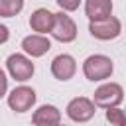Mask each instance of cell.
I'll use <instances>...</instances> for the list:
<instances>
[{"instance_id": "16", "label": "cell", "mask_w": 126, "mask_h": 126, "mask_svg": "<svg viewBox=\"0 0 126 126\" xmlns=\"http://www.w3.org/2000/svg\"><path fill=\"white\" fill-rule=\"evenodd\" d=\"M6 89H8V79H6V75H4V71L0 69V96L6 93Z\"/></svg>"}, {"instance_id": "5", "label": "cell", "mask_w": 126, "mask_h": 126, "mask_svg": "<svg viewBox=\"0 0 126 126\" xmlns=\"http://www.w3.org/2000/svg\"><path fill=\"white\" fill-rule=\"evenodd\" d=\"M6 67H8V73L16 79V81H28L32 79L33 75V63L26 57V55H20V53H14L6 59Z\"/></svg>"}, {"instance_id": "17", "label": "cell", "mask_w": 126, "mask_h": 126, "mask_svg": "<svg viewBox=\"0 0 126 126\" xmlns=\"http://www.w3.org/2000/svg\"><path fill=\"white\" fill-rule=\"evenodd\" d=\"M8 37H10V32H8V28L0 24V43H6V41H8Z\"/></svg>"}, {"instance_id": "3", "label": "cell", "mask_w": 126, "mask_h": 126, "mask_svg": "<svg viewBox=\"0 0 126 126\" xmlns=\"http://www.w3.org/2000/svg\"><path fill=\"white\" fill-rule=\"evenodd\" d=\"M51 35L57 39V41H63V43H69L77 37V26L75 22L65 14V12H59L55 14V20H53V28H51Z\"/></svg>"}, {"instance_id": "10", "label": "cell", "mask_w": 126, "mask_h": 126, "mask_svg": "<svg viewBox=\"0 0 126 126\" xmlns=\"http://www.w3.org/2000/svg\"><path fill=\"white\" fill-rule=\"evenodd\" d=\"M112 12V0H87L85 2V14L91 22H100L108 18Z\"/></svg>"}, {"instance_id": "14", "label": "cell", "mask_w": 126, "mask_h": 126, "mask_svg": "<svg viewBox=\"0 0 126 126\" xmlns=\"http://www.w3.org/2000/svg\"><path fill=\"white\" fill-rule=\"evenodd\" d=\"M106 120H108L112 126H126V110L106 108Z\"/></svg>"}, {"instance_id": "11", "label": "cell", "mask_w": 126, "mask_h": 126, "mask_svg": "<svg viewBox=\"0 0 126 126\" xmlns=\"http://www.w3.org/2000/svg\"><path fill=\"white\" fill-rule=\"evenodd\" d=\"M22 49L32 57H41L51 49V41L43 35H28L22 41Z\"/></svg>"}, {"instance_id": "6", "label": "cell", "mask_w": 126, "mask_h": 126, "mask_svg": "<svg viewBox=\"0 0 126 126\" xmlns=\"http://www.w3.org/2000/svg\"><path fill=\"white\" fill-rule=\"evenodd\" d=\"M35 102V91L30 87H16L10 94H8V104L12 110L16 112H26L33 106Z\"/></svg>"}, {"instance_id": "1", "label": "cell", "mask_w": 126, "mask_h": 126, "mask_svg": "<svg viewBox=\"0 0 126 126\" xmlns=\"http://www.w3.org/2000/svg\"><path fill=\"white\" fill-rule=\"evenodd\" d=\"M83 73L89 81H102L112 75V61L106 55H91L83 63Z\"/></svg>"}, {"instance_id": "12", "label": "cell", "mask_w": 126, "mask_h": 126, "mask_svg": "<svg viewBox=\"0 0 126 126\" xmlns=\"http://www.w3.org/2000/svg\"><path fill=\"white\" fill-rule=\"evenodd\" d=\"M53 20H55V14H51L47 8H37L30 16V26L37 33H47L53 28Z\"/></svg>"}, {"instance_id": "9", "label": "cell", "mask_w": 126, "mask_h": 126, "mask_svg": "<svg viewBox=\"0 0 126 126\" xmlns=\"http://www.w3.org/2000/svg\"><path fill=\"white\" fill-rule=\"evenodd\" d=\"M61 112L53 104H43L33 112V124L35 126H59Z\"/></svg>"}, {"instance_id": "8", "label": "cell", "mask_w": 126, "mask_h": 126, "mask_svg": "<svg viewBox=\"0 0 126 126\" xmlns=\"http://www.w3.org/2000/svg\"><path fill=\"white\" fill-rule=\"evenodd\" d=\"M75 71H77V63H75V59H73L71 55H67V53H61V55H57V57L51 61V73H53V77L59 79V81H69V79L75 75Z\"/></svg>"}, {"instance_id": "13", "label": "cell", "mask_w": 126, "mask_h": 126, "mask_svg": "<svg viewBox=\"0 0 126 126\" xmlns=\"http://www.w3.org/2000/svg\"><path fill=\"white\" fill-rule=\"evenodd\" d=\"M24 8V0H0V16L2 18H14Z\"/></svg>"}, {"instance_id": "7", "label": "cell", "mask_w": 126, "mask_h": 126, "mask_svg": "<svg viewBox=\"0 0 126 126\" xmlns=\"http://www.w3.org/2000/svg\"><path fill=\"white\" fill-rule=\"evenodd\" d=\"M67 116L75 122H87L94 116V102L85 96H77L67 104Z\"/></svg>"}, {"instance_id": "4", "label": "cell", "mask_w": 126, "mask_h": 126, "mask_svg": "<svg viewBox=\"0 0 126 126\" xmlns=\"http://www.w3.org/2000/svg\"><path fill=\"white\" fill-rule=\"evenodd\" d=\"M120 30H122V26H120V22L114 16H108V18H104L100 22H91L89 24L91 35L96 37V39H102V41L118 37L120 35Z\"/></svg>"}, {"instance_id": "2", "label": "cell", "mask_w": 126, "mask_h": 126, "mask_svg": "<svg viewBox=\"0 0 126 126\" xmlns=\"http://www.w3.org/2000/svg\"><path fill=\"white\" fill-rule=\"evenodd\" d=\"M124 98V91L116 83H104L94 91V104L102 108H116Z\"/></svg>"}, {"instance_id": "18", "label": "cell", "mask_w": 126, "mask_h": 126, "mask_svg": "<svg viewBox=\"0 0 126 126\" xmlns=\"http://www.w3.org/2000/svg\"><path fill=\"white\" fill-rule=\"evenodd\" d=\"M59 126H65V124H59Z\"/></svg>"}, {"instance_id": "15", "label": "cell", "mask_w": 126, "mask_h": 126, "mask_svg": "<svg viewBox=\"0 0 126 126\" xmlns=\"http://www.w3.org/2000/svg\"><path fill=\"white\" fill-rule=\"evenodd\" d=\"M55 2H57L59 8L65 10V12H73V10H77L79 4H81V0H55Z\"/></svg>"}]
</instances>
